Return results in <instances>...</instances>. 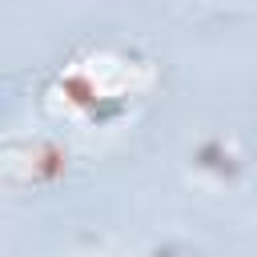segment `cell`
<instances>
[]
</instances>
